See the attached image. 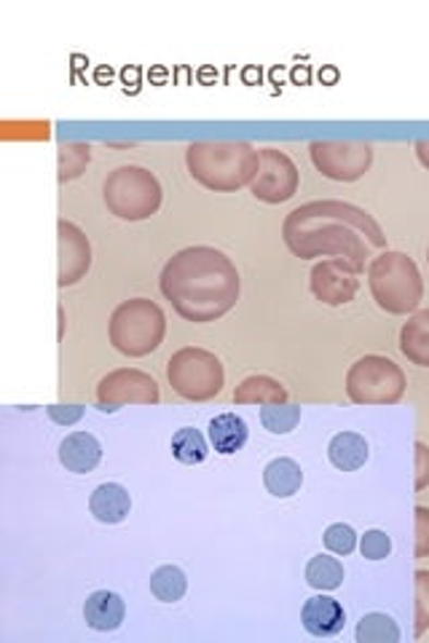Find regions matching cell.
Wrapping results in <instances>:
<instances>
[{
  "label": "cell",
  "mask_w": 429,
  "mask_h": 643,
  "mask_svg": "<svg viewBox=\"0 0 429 643\" xmlns=\"http://www.w3.org/2000/svg\"><path fill=\"white\" fill-rule=\"evenodd\" d=\"M287 250L301 260L346 258L365 271L373 250H384L387 234L379 220L363 207L339 199L306 201L282 223Z\"/></svg>",
  "instance_id": "1"
},
{
  "label": "cell",
  "mask_w": 429,
  "mask_h": 643,
  "mask_svg": "<svg viewBox=\"0 0 429 643\" xmlns=\"http://www.w3.org/2000/svg\"><path fill=\"white\" fill-rule=\"evenodd\" d=\"M159 287L183 320L207 324L234 309L242 293V280L229 255L214 247L196 245L167 260Z\"/></svg>",
  "instance_id": "2"
},
{
  "label": "cell",
  "mask_w": 429,
  "mask_h": 643,
  "mask_svg": "<svg viewBox=\"0 0 429 643\" xmlns=\"http://www.w3.org/2000/svg\"><path fill=\"white\" fill-rule=\"evenodd\" d=\"M191 177L218 194L250 185L260 170V150L247 140H196L185 148Z\"/></svg>",
  "instance_id": "3"
},
{
  "label": "cell",
  "mask_w": 429,
  "mask_h": 643,
  "mask_svg": "<svg viewBox=\"0 0 429 643\" xmlns=\"http://www.w3.org/2000/svg\"><path fill=\"white\" fill-rule=\"evenodd\" d=\"M368 289L376 306L392 317L414 314L425 298V280L410 255L384 250L368 263Z\"/></svg>",
  "instance_id": "4"
},
{
  "label": "cell",
  "mask_w": 429,
  "mask_h": 643,
  "mask_svg": "<svg viewBox=\"0 0 429 643\" xmlns=\"http://www.w3.org/2000/svg\"><path fill=\"white\" fill-rule=\"evenodd\" d=\"M167 335V317L150 298L121 300L108 322V338L119 355L148 357Z\"/></svg>",
  "instance_id": "5"
},
{
  "label": "cell",
  "mask_w": 429,
  "mask_h": 643,
  "mask_svg": "<svg viewBox=\"0 0 429 643\" xmlns=\"http://www.w3.org/2000/svg\"><path fill=\"white\" fill-rule=\"evenodd\" d=\"M102 199L110 214L121 220H148L150 214L159 212L164 190H161L159 177L145 166L126 164L113 170L102 183Z\"/></svg>",
  "instance_id": "6"
},
{
  "label": "cell",
  "mask_w": 429,
  "mask_h": 643,
  "mask_svg": "<svg viewBox=\"0 0 429 643\" xmlns=\"http://www.w3.org/2000/svg\"><path fill=\"white\" fill-rule=\"evenodd\" d=\"M167 381L177 397L188 399V403H207L223 392L225 370L212 351L185 346L167 362Z\"/></svg>",
  "instance_id": "7"
},
{
  "label": "cell",
  "mask_w": 429,
  "mask_h": 643,
  "mask_svg": "<svg viewBox=\"0 0 429 643\" xmlns=\"http://www.w3.org/2000/svg\"><path fill=\"white\" fill-rule=\"evenodd\" d=\"M346 397L355 405H394L405 397L403 368L384 355H365L346 370Z\"/></svg>",
  "instance_id": "8"
},
{
  "label": "cell",
  "mask_w": 429,
  "mask_h": 643,
  "mask_svg": "<svg viewBox=\"0 0 429 643\" xmlns=\"http://www.w3.org/2000/svg\"><path fill=\"white\" fill-rule=\"evenodd\" d=\"M309 156L322 177L355 183L373 164V145L363 140H315L309 145Z\"/></svg>",
  "instance_id": "9"
},
{
  "label": "cell",
  "mask_w": 429,
  "mask_h": 643,
  "mask_svg": "<svg viewBox=\"0 0 429 643\" xmlns=\"http://www.w3.org/2000/svg\"><path fill=\"white\" fill-rule=\"evenodd\" d=\"M161 389L154 375L137 368H119L102 375L97 384V403L102 410H119L124 405H156Z\"/></svg>",
  "instance_id": "10"
},
{
  "label": "cell",
  "mask_w": 429,
  "mask_h": 643,
  "mask_svg": "<svg viewBox=\"0 0 429 643\" xmlns=\"http://www.w3.org/2000/svg\"><path fill=\"white\" fill-rule=\"evenodd\" d=\"M301 172L285 150H260V170L250 183V194L263 205H282L298 194Z\"/></svg>",
  "instance_id": "11"
},
{
  "label": "cell",
  "mask_w": 429,
  "mask_h": 643,
  "mask_svg": "<svg viewBox=\"0 0 429 643\" xmlns=\"http://www.w3.org/2000/svg\"><path fill=\"white\" fill-rule=\"evenodd\" d=\"M359 274H363V269H357L352 260L322 258L309 274L311 295L324 306L352 304L359 289Z\"/></svg>",
  "instance_id": "12"
},
{
  "label": "cell",
  "mask_w": 429,
  "mask_h": 643,
  "mask_svg": "<svg viewBox=\"0 0 429 643\" xmlns=\"http://www.w3.org/2000/svg\"><path fill=\"white\" fill-rule=\"evenodd\" d=\"M57 250H60V271L57 285L73 287L89 274L91 269V242L78 225L62 218L57 223Z\"/></svg>",
  "instance_id": "13"
},
{
  "label": "cell",
  "mask_w": 429,
  "mask_h": 643,
  "mask_svg": "<svg viewBox=\"0 0 429 643\" xmlns=\"http://www.w3.org/2000/svg\"><path fill=\"white\" fill-rule=\"evenodd\" d=\"M301 622H304L306 633L315 635V639H333L344 630L346 611L330 595H315L301 608Z\"/></svg>",
  "instance_id": "14"
},
{
  "label": "cell",
  "mask_w": 429,
  "mask_h": 643,
  "mask_svg": "<svg viewBox=\"0 0 429 643\" xmlns=\"http://www.w3.org/2000/svg\"><path fill=\"white\" fill-rule=\"evenodd\" d=\"M102 445L91 432H73L60 443V465L73 474H89L100 465Z\"/></svg>",
  "instance_id": "15"
},
{
  "label": "cell",
  "mask_w": 429,
  "mask_h": 643,
  "mask_svg": "<svg viewBox=\"0 0 429 643\" xmlns=\"http://www.w3.org/2000/svg\"><path fill=\"white\" fill-rule=\"evenodd\" d=\"M89 509L100 523H108V525L124 523V520L130 518L132 496L124 485L102 483L97 485L95 494L89 496Z\"/></svg>",
  "instance_id": "16"
},
{
  "label": "cell",
  "mask_w": 429,
  "mask_h": 643,
  "mask_svg": "<svg viewBox=\"0 0 429 643\" xmlns=\"http://www.w3.org/2000/svg\"><path fill=\"white\" fill-rule=\"evenodd\" d=\"M126 617L124 598L110 590H97L86 598L84 604V619L91 630H100V633H108V630L121 628Z\"/></svg>",
  "instance_id": "17"
},
{
  "label": "cell",
  "mask_w": 429,
  "mask_h": 643,
  "mask_svg": "<svg viewBox=\"0 0 429 643\" xmlns=\"http://www.w3.org/2000/svg\"><path fill=\"white\" fill-rule=\"evenodd\" d=\"M400 351L408 362L429 368V309H416L400 327Z\"/></svg>",
  "instance_id": "18"
},
{
  "label": "cell",
  "mask_w": 429,
  "mask_h": 643,
  "mask_svg": "<svg viewBox=\"0 0 429 643\" xmlns=\"http://www.w3.org/2000/svg\"><path fill=\"white\" fill-rule=\"evenodd\" d=\"M368 456H370L368 440L357 432H339L328 445L330 465L341 469V472H355V469L365 467Z\"/></svg>",
  "instance_id": "19"
},
{
  "label": "cell",
  "mask_w": 429,
  "mask_h": 643,
  "mask_svg": "<svg viewBox=\"0 0 429 643\" xmlns=\"http://www.w3.org/2000/svg\"><path fill=\"white\" fill-rule=\"evenodd\" d=\"M207 429H210L212 448L218 450V454H223V456H231V454H236V450L245 448L247 434H250V429H247V421L242 419V416H236V413L214 416Z\"/></svg>",
  "instance_id": "20"
},
{
  "label": "cell",
  "mask_w": 429,
  "mask_h": 643,
  "mask_svg": "<svg viewBox=\"0 0 429 643\" xmlns=\"http://www.w3.org/2000/svg\"><path fill=\"white\" fill-rule=\"evenodd\" d=\"M236 405H274L287 403V389L282 381L271 375H247L234 389Z\"/></svg>",
  "instance_id": "21"
},
{
  "label": "cell",
  "mask_w": 429,
  "mask_h": 643,
  "mask_svg": "<svg viewBox=\"0 0 429 643\" xmlns=\"http://www.w3.org/2000/svg\"><path fill=\"white\" fill-rule=\"evenodd\" d=\"M263 485L271 496L277 499H290L304 485V472H301L298 461L293 459H274L263 469Z\"/></svg>",
  "instance_id": "22"
},
{
  "label": "cell",
  "mask_w": 429,
  "mask_h": 643,
  "mask_svg": "<svg viewBox=\"0 0 429 643\" xmlns=\"http://www.w3.org/2000/svg\"><path fill=\"white\" fill-rule=\"evenodd\" d=\"M91 159V145L81 140H68L57 150V172H60V183H71L78 180L86 172Z\"/></svg>",
  "instance_id": "23"
},
{
  "label": "cell",
  "mask_w": 429,
  "mask_h": 643,
  "mask_svg": "<svg viewBox=\"0 0 429 643\" xmlns=\"http://www.w3.org/2000/svg\"><path fill=\"white\" fill-rule=\"evenodd\" d=\"M210 454V445H207L205 434L194 426H183L172 434V456L180 465H201Z\"/></svg>",
  "instance_id": "24"
},
{
  "label": "cell",
  "mask_w": 429,
  "mask_h": 643,
  "mask_svg": "<svg viewBox=\"0 0 429 643\" xmlns=\"http://www.w3.org/2000/svg\"><path fill=\"white\" fill-rule=\"evenodd\" d=\"M185 590H188V579L177 566H159L150 573V593L159 601H164V604H177L185 595Z\"/></svg>",
  "instance_id": "25"
},
{
  "label": "cell",
  "mask_w": 429,
  "mask_h": 643,
  "mask_svg": "<svg viewBox=\"0 0 429 643\" xmlns=\"http://www.w3.org/2000/svg\"><path fill=\"white\" fill-rule=\"evenodd\" d=\"M355 639H357V643H397L400 630L390 614L370 611L359 619Z\"/></svg>",
  "instance_id": "26"
},
{
  "label": "cell",
  "mask_w": 429,
  "mask_h": 643,
  "mask_svg": "<svg viewBox=\"0 0 429 643\" xmlns=\"http://www.w3.org/2000/svg\"><path fill=\"white\" fill-rule=\"evenodd\" d=\"M344 577V566L339 564V558H330V555H317L306 566V582L315 590H322V593L341 588Z\"/></svg>",
  "instance_id": "27"
},
{
  "label": "cell",
  "mask_w": 429,
  "mask_h": 643,
  "mask_svg": "<svg viewBox=\"0 0 429 643\" xmlns=\"http://www.w3.org/2000/svg\"><path fill=\"white\" fill-rule=\"evenodd\" d=\"M301 421V408L293 403L263 405L260 410V424L271 434H290Z\"/></svg>",
  "instance_id": "28"
},
{
  "label": "cell",
  "mask_w": 429,
  "mask_h": 643,
  "mask_svg": "<svg viewBox=\"0 0 429 643\" xmlns=\"http://www.w3.org/2000/svg\"><path fill=\"white\" fill-rule=\"evenodd\" d=\"M414 595H416V608H414V633L416 639L429 630V569H419L414 573Z\"/></svg>",
  "instance_id": "29"
},
{
  "label": "cell",
  "mask_w": 429,
  "mask_h": 643,
  "mask_svg": "<svg viewBox=\"0 0 429 643\" xmlns=\"http://www.w3.org/2000/svg\"><path fill=\"white\" fill-rule=\"evenodd\" d=\"M324 547L333 555H352L357 547V534L350 523H333L324 531Z\"/></svg>",
  "instance_id": "30"
},
{
  "label": "cell",
  "mask_w": 429,
  "mask_h": 643,
  "mask_svg": "<svg viewBox=\"0 0 429 643\" xmlns=\"http://www.w3.org/2000/svg\"><path fill=\"white\" fill-rule=\"evenodd\" d=\"M359 553L368 560H384L392 553V539L387 536V531L370 529L365 531V536L359 539Z\"/></svg>",
  "instance_id": "31"
},
{
  "label": "cell",
  "mask_w": 429,
  "mask_h": 643,
  "mask_svg": "<svg viewBox=\"0 0 429 643\" xmlns=\"http://www.w3.org/2000/svg\"><path fill=\"white\" fill-rule=\"evenodd\" d=\"M414 534H416V558H429V507H416L414 509Z\"/></svg>",
  "instance_id": "32"
},
{
  "label": "cell",
  "mask_w": 429,
  "mask_h": 643,
  "mask_svg": "<svg viewBox=\"0 0 429 643\" xmlns=\"http://www.w3.org/2000/svg\"><path fill=\"white\" fill-rule=\"evenodd\" d=\"M414 489H429V445L416 440L414 445Z\"/></svg>",
  "instance_id": "33"
},
{
  "label": "cell",
  "mask_w": 429,
  "mask_h": 643,
  "mask_svg": "<svg viewBox=\"0 0 429 643\" xmlns=\"http://www.w3.org/2000/svg\"><path fill=\"white\" fill-rule=\"evenodd\" d=\"M46 413H49V419L57 421V424L71 426L84 416V408H81V405H49Z\"/></svg>",
  "instance_id": "34"
},
{
  "label": "cell",
  "mask_w": 429,
  "mask_h": 643,
  "mask_svg": "<svg viewBox=\"0 0 429 643\" xmlns=\"http://www.w3.org/2000/svg\"><path fill=\"white\" fill-rule=\"evenodd\" d=\"M414 150H416V159H419V164L425 166V170H429V140H416Z\"/></svg>",
  "instance_id": "35"
},
{
  "label": "cell",
  "mask_w": 429,
  "mask_h": 643,
  "mask_svg": "<svg viewBox=\"0 0 429 643\" xmlns=\"http://www.w3.org/2000/svg\"><path fill=\"white\" fill-rule=\"evenodd\" d=\"M427 263H429V245H427Z\"/></svg>",
  "instance_id": "36"
}]
</instances>
